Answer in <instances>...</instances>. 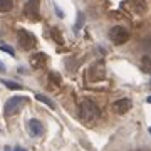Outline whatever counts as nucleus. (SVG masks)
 Wrapping results in <instances>:
<instances>
[{
  "label": "nucleus",
  "instance_id": "20e7f679",
  "mask_svg": "<svg viewBox=\"0 0 151 151\" xmlns=\"http://www.w3.org/2000/svg\"><path fill=\"white\" fill-rule=\"evenodd\" d=\"M17 40L20 44V47L25 49V50H30V49L35 45V37H34L30 32L24 30V29H20V30L17 32Z\"/></svg>",
  "mask_w": 151,
  "mask_h": 151
},
{
  "label": "nucleus",
  "instance_id": "9d476101",
  "mask_svg": "<svg viewBox=\"0 0 151 151\" xmlns=\"http://www.w3.org/2000/svg\"><path fill=\"white\" fill-rule=\"evenodd\" d=\"M2 84L7 86L9 89H12V91H20L22 89V86L19 84V82H12V81H7V79H2Z\"/></svg>",
  "mask_w": 151,
  "mask_h": 151
},
{
  "label": "nucleus",
  "instance_id": "423d86ee",
  "mask_svg": "<svg viewBox=\"0 0 151 151\" xmlns=\"http://www.w3.org/2000/svg\"><path fill=\"white\" fill-rule=\"evenodd\" d=\"M27 129H29V134L32 138H39V136L44 134V124L39 119H29Z\"/></svg>",
  "mask_w": 151,
  "mask_h": 151
},
{
  "label": "nucleus",
  "instance_id": "f257e3e1",
  "mask_svg": "<svg viewBox=\"0 0 151 151\" xmlns=\"http://www.w3.org/2000/svg\"><path fill=\"white\" fill-rule=\"evenodd\" d=\"M79 114H81V119L82 121H94V119L99 118V108H97V104L91 99H84L81 103V109H79Z\"/></svg>",
  "mask_w": 151,
  "mask_h": 151
},
{
  "label": "nucleus",
  "instance_id": "f8f14e48",
  "mask_svg": "<svg viewBox=\"0 0 151 151\" xmlns=\"http://www.w3.org/2000/svg\"><path fill=\"white\" fill-rule=\"evenodd\" d=\"M0 49H2L4 52H7L9 55L15 57V50H14V47H12V45H9V44H0Z\"/></svg>",
  "mask_w": 151,
  "mask_h": 151
},
{
  "label": "nucleus",
  "instance_id": "6e6552de",
  "mask_svg": "<svg viewBox=\"0 0 151 151\" xmlns=\"http://www.w3.org/2000/svg\"><path fill=\"white\" fill-rule=\"evenodd\" d=\"M45 60H47V55L42 54V52H37V54L30 55V64H32L34 67H40V65H44Z\"/></svg>",
  "mask_w": 151,
  "mask_h": 151
},
{
  "label": "nucleus",
  "instance_id": "7ed1b4c3",
  "mask_svg": "<svg viewBox=\"0 0 151 151\" xmlns=\"http://www.w3.org/2000/svg\"><path fill=\"white\" fill-rule=\"evenodd\" d=\"M109 39L114 44H124V42H128V39H129V32L124 27H121V25H114L109 30Z\"/></svg>",
  "mask_w": 151,
  "mask_h": 151
},
{
  "label": "nucleus",
  "instance_id": "2eb2a0df",
  "mask_svg": "<svg viewBox=\"0 0 151 151\" xmlns=\"http://www.w3.org/2000/svg\"><path fill=\"white\" fill-rule=\"evenodd\" d=\"M5 70H7L5 64H2V62H0V72H5Z\"/></svg>",
  "mask_w": 151,
  "mask_h": 151
},
{
  "label": "nucleus",
  "instance_id": "39448f33",
  "mask_svg": "<svg viewBox=\"0 0 151 151\" xmlns=\"http://www.w3.org/2000/svg\"><path fill=\"white\" fill-rule=\"evenodd\" d=\"M24 12H25V15L30 17V19H34V20H37L39 15H40V0H29L27 5H25V9H24Z\"/></svg>",
  "mask_w": 151,
  "mask_h": 151
},
{
  "label": "nucleus",
  "instance_id": "9b49d317",
  "mask_svg": "<svg viewBox=\"0 0 151 151\" xmlns=\"http://www.w3.org/2000/svg\"><path fill=\"white\" fill-rule=\"evenodd\" d=\"M12 7H14L12 0H0V12H9L12 10Z\"/></svg>",
  "mask_w": 151,
  "mask_h": 151
},
{
  "label": "nucleus",
  "instance_id": "f3484780",
  "mask_svg": "<svg viewBox=\"0 0 151 151\" xmlns=\"http://www.w3.org/2000/svg\"><path fill=\"white\" fill-rule=\"evenodd\" d=\"M5 151H12V150H10V148H9V146H7V148H5Z\"/></svg>",
  "mask_w": 151,
  "mask_h": 151
},
{
  "label": "nucleus",
  "instance_id": "0eeeda50",
  "mask_svg": "<svg viewBox=\"0 0 151 151\" xmlns=\"http://www.w3.org/2000/svg\"><path fill=\"white\" fill-rule=\"evenodd\" d=\"M113 109H114V113H118V114H126L131 109V101L129 99H118L113 104Z\"/></svg>",
  "mask_w": 151,
  "mask_h": 151
},
{
  "label": "nucleus",
  "instance_id": "f03ea898",
  "mask_svg": "<svg viewBox=\"0 0 151 151\" xmlns=\"http://www.w3.org/2000/svg\"><path fill=\"white\" fill-rule=\"evenodd\" d=\"M25 103H27V97H24V96H14V97H10V99L4 104V116H5V118H10V116L17 114Z\"/></svg>",
  "mask_w": 151,
  "mask_h": 151
},
{
  "label": "nucleus",
  "instance_id": "dca6fc26",
  "mask_svg": "<svg viewBox=\"0 0 151 151\" xmlns=\"http://www.w3.org/2000/svg\"><path fill=\"white\" fill-rule=\"evenodd\" d=\"M14 151H27V150H24V148H20V146H15V148H14Z\"/></svg>",
  "mask_w": 151,
  "mask_h": 151
},
{
  "label": "nucleus",
  "instance_id": "1a4fd4ad",
  "mask_svg": "<svg viewBox=\"0 0 151 151\" xmlns=\"http://www.w3.org/2000/svg\"><path fill=\"white\" fill-rule=\"evenodd\" d=\"M35 99H37V101H40V103H44V104H47L49 108H52V109L55 108L54 101H52V99H49L47 96H44V94H35Z\"/></svg>",
  "mask_w": 151,
  "mask_h": 151
},
{
  "label": "nucleus",
  "instance_id": "4468645a",
  "mask_svg": "<svg viewBox=\"0 0 151 151\" xmlns=\"http://www.w3.org/2000/svg\"><path fill=\"white\" fill-rule=\"evenodd\" d=\"M54 9H55V14H57V15H59L60 19H62V17H64V14H62V10H60V9H59L57 5H54Z\"/></svg>",
  "mask_w": 151,
  "mask_h": 151
},
{
  "label": "nucleus",
  "instance_id": "ddd939ff",
  "mask_svg": "<svg viewBox=\"0 0 151 151\" xmlns=\"http://www.w3.org/2000/svg\"><path fill=\"white\" fill-rule=\"evenodd\" d=\"M82 19H84V15H82V14H79V17H77V22H76V29H81V27H82Z\"/></svg>",
  "mask_w": 151,
  "mask_h": 151
}]
</instances>
